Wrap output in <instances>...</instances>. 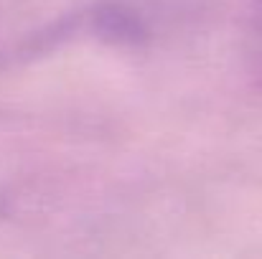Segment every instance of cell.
Here are the masks:
<instances>
[{"label":"cell","instance_id":"1","mask_svg":"<svg viewBox=\"0 0 262 259\" xmlns=\"http://www.w3.org/2000/svg\"><path fill=\"white\" fill-rule=\"evenodd\" d=\"M84 36L112 46H143L150 38V26L133 5L104 0L84 10Z\"/></svg>","mask_w":262,"mask_h":259},{"label":"cell","instance_id":"2","mask_svg":"<svg viewBox=\"0 0 262 259\" xmlns=\"http://www.w3.org/2000/svg\"><path fill=\"white\" fill-rule=\"evenodd\" d=\"M245 66H247V77L250 82L262 89V13L255 18L250 36H247V46H245Z\"/></svg>","mask_w":262,"mask_h":259}]
</instances>
